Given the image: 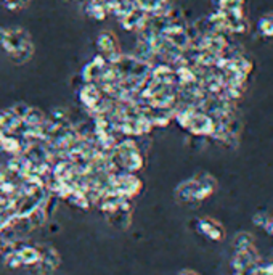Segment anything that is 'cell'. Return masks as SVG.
I'll list each match as a JSON object with an SVG mask.
<instances>
[{
  "label": "cell",
  "instance_id": "6da1fadb",
  "mask_svg": "<svg viewBox=\"0 0 273 275\" xmlns=\"http://www.w3.org/2000/svg\"><path fill=\"white\" fill-rule=\"evenodd\" d=\"M116 156H119V164L125 171L133 172L142 168L140 150L136 148L133 142H122L116 146Z\"/></svg>",
  "mask_w": 273,
  "mask_h": 275
},
{
  "label": "cell",
  "instance_id": "7a4b0ae2",
  "mask_svg": "<svg viewBox=\"0 0 273 275\" xmlns=\"http://www.w3.org/2000/svg\"><path fill=\"white\" fill-rule=\"evenodd\" d=\"M140 180L135 177V175H118V179H116V184H114V192L119 193V196L122 198H130V196L136 195L140 192Z\"/></svg>",
  "mask_w": 273,
  "mask_h": 275
},
{
  "label": "cell",
  "instance_id": "3957f363",
  "mask_svg": "<svg viewBox=\"0 0 273 275\" xmlns=\"http://www.w3.org/2000/svg\"><path fill=\"white\" fill-rule=\"evenodd\" d=\"M60 264V256L58 253L52 248H44L41 250V262L37 264L39 272H42L44 275H52L55 269Z\"/></svg>",
  "mask_w": 273,
  "mask_h": 275
},
{
  "label": "cell",
  "instance_id": "277c9868",
  "mask_svg": "<svg viewBox=\"0 0 273 275\" xmlns=\"http://www.w3.org/2000/svg\"><path fill=\"white\" fill-rule=\"evenodd\" d=\"M18 253L19 259H21L23 266H29L34 267L41 262V248H36L32 245H21L18 250H15Z\"/></svg>",
  "mask_w": 273,
  "mask_h": 275
},
{
  "label": "cell",
  "instance_id": "5b68a950",
  "mask_svg": "<svg viewBox=\"0 0 273 275\" xmlns=\"http://www.w3.org/2000/svg\"><path fill=\"white\" fill-rule=\"evenodd\" d=\"M98 47L103 52V58H110L111 55H116L118 52V44H116V39L111 33H103L98 37Z\"/></svg>",
  "mask_w": 273,
  "mask_h": 275
},
{
  "label": "cell",
  "instance_id": "8992f818",
  "mask_svg": "<svg viewBox=\"0 0 273 275\" xmlns=\"http://www.w3.org/2000/svg\"><path fill=\"white\" fill-rule=\"evenodd\" d=\"M199 232H202L206 237L212 238V240H220L222 238V229L219 227V225L211 221V219H202L199 221Z\"/></svg>",
  "mask_w": 273,
  "mask_h": 275
},
{
  "label": "cell",
  "instance_id": "52a82bcc",
  "mask_svg": "<svg viewBox=\"0 0 273 275\" xmlns=\"http://www.w3.org/2000/svg\"><path fill=\"white\" fill-rule=\"evenodd\" d=\"M5 264H7V267H10V269H19V267H23V262H21V259H19L16 251H12V253L8 254V256L5 258Z\"/></svg>",
  "mask_w": 273,
  "mask_h": 275
},
{
  "label": "cell",
  "instance_id": "ba28073f",
  "mask_svg": "<svg viewBox=\"0 0 273 275\" xmlns=\"http://www.w3.org/2000/svg\"><path fill=\"white\" fill-rule=\"evenodd\" d=\"M179 275H198L196 272H193V270H182Z\"/></svg>",
  "mask_w": 273,
  "mask_h": 275
},
{
  "label": "cell",
  "instance_id": "9c48e42d",
  "mask_svg": "<svg viewBox=\"0 0 273 275\" xmlns=\"http://www.w3.org/2000/svg\"><path fill=\"white\" fill-rule=\"evenodd\" d=\"M0 251H2V247H0Z\"/></svg>",
  "mask_w": 273,
  "mask_h": 275
}]
</instances>
